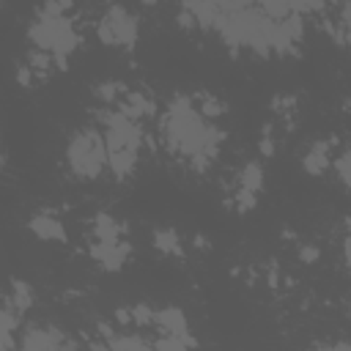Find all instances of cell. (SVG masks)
<instances>
[{
  "label": "cell",
  "mask_w": 351,
  "mask_h": 351,
  "mask_svg": "<svg viewBox=\"0 0 351 351\" xmlns=\"http://www.w3.org/2000/svg\"><path fill=\"white\" fill-rule=\"evenodd\" d=\"M167 137H170L173 148H178L186 156L206 154L208 159H214L217 143L222 140V132L208 126L192 110V101L186 96H176L170 104V115H167Z\"/></svg>",
  "instance_id": "1"
},
{
  "label": "cell",
  "mask_w": 351,
  "mask_h": 351,
  "mask_svg": "<svg viewBox=\"0 0 351 351\" xmlns=\"http://www.w3.org/2000/svg\"><path fill=\"white\" fill-rule=\"evenodd\" d=\"M69 165L80 178H96L104 165H107V148L104 140L93 132H80L71 137L69 148H66Z\"/></svg>",
  "instance_id": "2"
},
{
  "label": "cell",
  "mask_w": 351,
  "mask_h": 351,
  "mask_svg": "<svg viewBox=\"0 0 351 351\" xmlns=\"http://www.w3.org/2000/svg\"><path fill=\"white\" fill-rule=\"evenodd\" d=\"M101 25L112 33L115 44H121V47H134V41H137V16H134V14H129V11L121 8V5H112V8L104 14Z\"/></svg>",
  "instance_id": "3"
},
{
  "label": "cell",
  "mask_w": 351,
  "mask_h": 351,
  "mask_svg": "<svg viewBox=\"0 0 351 351\" xmlns=\"http://www.w3.org/2000/svg\"><path fill=\"white\" fill-rule=\"evenodd\" d=\"M129 250H132V247H129L126 241H121V239H99V244L90 250V255H93L104 269L118 271V269L123 266Z\"/></svg>",
  "instance_id": "4"
},
{
  "label": "cell",
  "mask_w": 351,
  "mask_h": 351,
  "mask_svg": "<svg viewBox=\"0 0 351 351\" xmlns=\"http://www.w3.org/2000/svg\"><path fill=\"white\" fill-rule=\"evenodd\" d=\"M30 230L44 241H66V228L60 225V219L49 214H36L30 219Z\"/></svg>",
  "instance_id": "5"
},
{
  "label": "cell",
  "mask_w": 351,
  "mask_h": 351,
  "mask_svg": "<svg viewBox=\"0 0 351 351\" xmlns=\"http://www.w3.org/2000/svg\"><path fill=\"white\" fill-rule=\"evenodd\" d=\"M184 8L192 14V19H195L197 27H214L217 16L222 14L211 0H184Z\"/></svg>",
  "instance_id": "6"
},
{
  "label": "cell",
  "mask_w": 351,
  "mask_h": 351,
  "mask_svg": "<svg viewBox=\"0 0 351 351\" xmlns=\"http://www.w3.org/2000/svg\"><path fill=\"white\" fill-rule=\"evenodd\" d=\"M154 321L167 332V335H186V315L178 307H162L154 313Z\"/></svg>",
  "instance_id": "7"
},
{
  "label": "cell",
  "mask_w": 351,
  "mask_h": 351,
  "mask_svg": "<svg viewBox=\"0 0 351 351\" xmlns=\"http://www.w3.org/2000/svg\"><path fill=\"white\" fill-rule=\"evenodd\" d=\"M107 165H110V170L115 173V178H126V176L134 170V165H137V151H132V148L110 151V154H107Z\"/></svg>",
  "instance_id": "8"
},
{
  "label": "cell",
  "mask_w": 351,
  "mask_h": 351,
  "mask_svg": "<svg viewBox=\"0 0 351 351\" xmlns=\"http://www.w3.org/2000/svg\"><path fill=\"white\" fill-rule=\"evenodd\" d=\"M63 346L60 335L55 329H30L25 337H22V348H41V351H49V348H58Z\"/></svg>",
  "instance_id": "9"
},
{
  "label": "cell",
  "mask_w": 351,
  "mask_h": 351,
  "mask_svg": "<svg viewBox=\"0 0 351 351\" xmlns=\"http://www.w3.org/2000/svg\"><path fill=\"white\" fill-rule=\"evenodd\" d=\"M326 143H315L310 151H307V156H304V170L310 173V176H321L326 167H329V156H326Z\"/></svg>",
  "instance_id": "10"
},
{
  "label": "cell",
  "mask_w": 351,
  "mask_h": 351,
  "mask_svg": "<svg viewBox=\"0 0 351 351\" xmlns=\"http://www.w3.org/2000/svg\"><path fill=\"white\" fill-rule=\"evenodd\" d=\"M261 5V11L269 19H285L288 14H293V3L296 0H255Z\"/></svg>",
  "instance_id": "11"
},
{
  "label": "cell",
  "mask_w": 351,
  "mask_h": 351,
  "mask_svg": "<svg viewBox=\"0 0 351 351\" xmlns=\"http://www.w3.org/2000/svg\"><path fill=\"white\" fill-rule=\"evenodd\" d=\"M121 230H123V228H121L118 219H112L110 214H99V217H96V225H93L96 239H118Z\"/></svg>",
  "instance_id": "12"
},
{
  "label": "cell",
  "mask_w": 351,
  "mask_h": 351,
  "mask_svg": "<svg viewBox=\"0 0 351 351\" xmlns=\"http://www.w3.org/2000/svg\"><path fill=\"white\" fill-rule=\"evenodd\" d=\"M154 247L165 255H181V244H178V236L173 230H156L154 233Z\"/></svg>",
  "instance_id": "13"
},
{
  "label": "cell",
  "mask_w": 351,
  "mask_h": 351,
  "mask_svg": "<svg viewBox=\"0 0 351 351\" xmlns=\"http://www.w3.org/2000/svg\"><path fill=\"white\" fill-rule=\"evenodd\" d=\"M263 186V170L261 165L250 162L244 170H241V189H250V192H258Z\"/></svg>",
  "instance_id": "14"
},
{
  "label": "cell",
  "mask_w": 351,
  "mask_h": 351,
  "mask_svg": "<svg viewBox=\"0 0 351 351\" xmlns=\"http://www.w3.org/2000/svg\"><path fill=\"white\" fill-rule=\"evenodd\" d=\"M189 346H195V340L189 335H167V337L154 343V348H162V351H181V348H189Z\"/></svg>",
  "instance_id": "15"
},
{
  "label": "cell",
  "mask_w": 351,
  "mask_h": 351,
  "mask_svg": "<svg viewBox=\"0 0 351 351\" xmlns=\"http://www.w3.org/2000/svg\"><path fill=\"white\" fill-rule=\"evenodd\" d=\"M11 285H14V307H19V310H27V307L33 304V293H30V285H27V282H22V280H14Z\"/></svg>",
  "instance_id": "16"
},
{
  "label": "cell",
  "mask_w": 351,
  "mask_h": 351,
  "mask_svg": "<svg viewBox=\"0 0 351 351\" xmlns=\"http://www.w3.org/2000/svg\"><path fill=\"white\" fill-rule=\"evenodd\" d=\"M326 8V0H296L293 14H318Z\"/></svg>",
  "instance_id": "17"
},
{
  "label": "cell",
  "mask_w": 351,
  "mask_h": 351,
  "mask_svg": "<svg viewBox=\"0 0 351 351\" xmlns=\"http://www.w3.org/2000/svg\"><path fill=\"white\" fill-rule=\"evenodd\" d=\"M219 11H225V14H230V11H241V8H250V5H255V0H211Z\"/></svg>",
  "instance_id": "18"
},
{
  "label": "cell",
  "mask_w": 351,
  "mask_h": 351,
  "mask_svg": "<svg viewBox=\"0 0 351 351\" xmlns=\"http://www.w3.org/2000/svg\"><path fill=\"white\" fill-rule=\"evenodd\" d=\"M110 348H148V343L145 340H140V337H115V340H110L107 343Z\"/></svg>",
  "instance_id": "19"
},
{
  "label": "cell",
  "mask_w": 351,
  "mask_h": 351,
  "mask_svg": "<svg viewBox=\"0 0 351 351\" xmlns=\"http://www.w3.org/2000/svg\"><path fill=\"white\" fill-rule=\"evenodd\" d=\"M203 115H222L225 112V104L222 101H217V99H203Z\"/></svg>",
  "instance_id": "20"
},
{
  "label": "cell",
  "mask_w": 351,
  "mask_h": 351,
  "mask_svg": "<svg viewBox=\"0 0 351 351\" xmlns=\"http://www.w3.org/2000/svg\"><path fill=\"white\" fill-rule=\"evenodd\" d=\"M132 318L137 324H148V321H154V310H148L145 304H137V307H132Z\"/></svg>",
  "instance_id": "21"
},
{
  "label": "cell",
  "mask_w": 351,
  "mask_h": 351,
  "mask_svg": "<svg viewBox=\"0 0 351 351\" xmlns=\"http://www.w3.org/2000/svg\"><path fill=\"white\" fill-rule=\"evenodd\" d=\"M236 197H239V200H236V203H239V211H247V208L255 206V192H250V189H241Z\"/></svg>",
  "instance_id": "22"
},
{
  "label": "cell",
  "mask_w": 351,
  "mask_h": 351,
  "mask_svg": "<svg viewBox=\"0 0 351 351\" xmlns=\"http://www.w3.org/2000/svg\"><path fill=\"white\" fill-rule=\"evenodd\" d=\"M115 88H118V85L104 82V85H99V88H96V96H99V99H104V101H112V99H115V93H118Z\"/></svg>",
  "instance_id": "23"
},
{
  "label": "cell",
  "mask_w": 351,
  "mask_h": 351,
  "mask_svg": "<svg viewBox=\"0 0 351 351\" xmlns=\"http://www.w3.org/2000/svg\"><path fill=\"white\" fill-rule=\"evenodd\" d=\"M337 173H340V178H343V184H348V154L340 156V162H337Z\"/></svg>",
  "instance_id": "24"
},
{
  "label": "cell",
  "mask_w": 351,
  "mask_h": 351,
  "mask_svg": "<svg viewBox=\"0 0 351 351\" xmlns=\"http://www.w3.org/2000/svg\"><path fill=\"white\" fill-rule=\"evenodd\" d=\"M178 25H181L184 30H186V27H195V19H192V14H189L186 8H184V11L178 14Z\"/></svg>",
  "instance_id": "25"
},
{
  "label": "cell",
  "mask_w": 351,
  "mask_h": 351,
  "mask_svg": "<svg viewBox=\"0 0 351 351\" xmlns=\"http://www.w3.org/2000/svg\"><path fill=\"white\" fill-rule=\"evenodd\" d=\"M30 63H33V69H36V71H41V69H47V66H49V58L38 52V55H33V60H30Z\"/></svg>",
  "instance_id": "26"
},
{
  "label": "cell",
  "mask_w": 351,
  "mask_h": 351,
  "mask_svg": "<svg viewBox=\"0 0 351 351\" xmlns=\"http://www.w3.org/2000/svg\"><path fill=\"white\" fill-rule=\"evenodd\" d=\"M299 255H302V261H307V263H310V261H318V250H315V247H302Z\"/></svg>",
  "instance_id": "27"
},
{
  "label": "cell",
  "mask_w": 351,
  "mask_h": 351,
  "mask_svg": "<svg viewBox=\"0 0 351 351\" xmlns=\"http://www.w3.org/2000/svg\"><path fill=\"white\" fill-rule=\"evenodd\" d=\"M16 82H22V85H30V69H27V66H22V69L16 71Z\"/></svg>",
  "instance_id": "28"
},
{
  "label": "cell",
  "mask_w": 351,
  "mask_h": 351,
  "mask_svg": "<svg viewBox=\"0 0 351 351\" xmlns=\"http://www.w3.org/2000/svg\"><path fill=\"white\" fill-rule=\"evenodd\" d=\"M261 151H263V154H266V156H271V151H274V143H271V140H269V137H266V140H263V143H261Z\"/></svg>",
  "instance_id": "29"
},
{
  "label": "cell",
  "mask_w": 351,
  "mask_h": 351,
  "mask_svg": "<svg viewBox=\"0 0 351 351\" xmlns=\"http://www.w3.org/2000/svg\"><path fill=\"white\" fill-rule=\"evenodd\" d=\"M55 3H58V5H60V8H63V11H66V8H71V5H74V0H55Z\"/></svg>",
  "instance_id": "30"
},
{
  "label": "cell",
  "mask_w": 351,
  "mask_h": 351,
  "mask_svg": "<svg viewBox=\"0 0 351 351\" xmlns=\"http://www.w3.org/2000/svg\"><path fill=\"white\" fill-rule=\"evenodd\" d=\"M143 3H145V5H154V3H156V0H143Z\"/></svg>",
  "instance_id": "31"
}]
</instances>
